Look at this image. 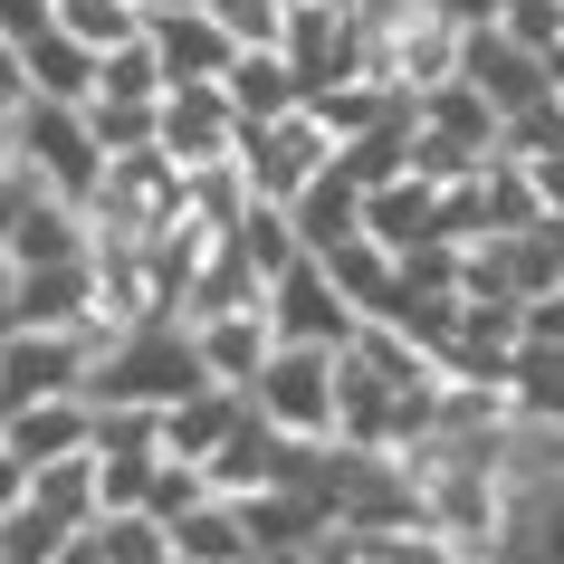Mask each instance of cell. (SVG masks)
Here are the masks:
<instances>
[{
	"mask_svg": "<svg viewBox=\"0 0 564 564\" xmlns=\"http://www.w3.org/2000/svg\"><path fill=\"white\" fill-rule=\"evenodd\" d=\"M202 392V355H192V335L163 316V326H124L87 373V402H134V412H173Z\"/></svg>",
	"mask_w": 564,
	"mask_h": 564,
	"instance_id": "obj_1",
	"label": "cell"
},
{
	"mask_svg": "<svg viewBox=\"0 0 564 564\" xmlns=\"http://www.w3.org/2000/svg\"><path fill=\"white\" fill-rule=\"evenodd\" d=\"M106 335L87 326H10L0 335V421L30 412V402H58V392H87Z\"/></svg>",
	"mask_w": 564,
	"mask_h": 564,
	"instance_id": "obj_2",
	"label": "cell"
},
{
	"mask_svg": "<svg viewBox=\"0 0 564 564\" xmlns=\"http://www.w3.org/2000/svg\"><path fill=\"white\" fill-rule=\"evenodd\" d=\"M249 412L288 441H335V345H278L249 383Z\"/></svg>",
	"mask_w": 564,
	"mask_h": 564,
	"instance_id": "obj_3",
	"label": "cell"
},
{
	"mask_svg": "<svg viewBox=\"0 0 564 564\" xmlns=\"http://www.w3.org/2000/svg\"><path fill=\"white\" fill-rule=\"evenodd\" d=\"M10 134H20V163H30V182H48V192H67V202H87L96 173H106L87 106H48V96H30V106L10 116Z\"/></svg>",
	"mask_w": 564,
	"mask_h": 564,
	"instance_id": "obj_4",
	"label": "cell"
},
{
	"mask_svg": "<svg viewBox=\"0 0 564 564\" xmlns=\"http://www.w3.org/2000/svg\"><path fill=\"white\" fill-rule=\"evenodd\" d=\"M278 58L306 77V96L335 87V77H364V10H345V0H288Z\"/></svg>",
	"mask_w": 564,
	"mask_h": 564,
	"instance_id": "obj_5",
	"label": "cell"
},
{
	"mask_svg": "<svg viewBox=\"0 0 564 564\" xmlns=\"http://www.w3.org/2000/svg\"><path fill=\"white\" fill-rule=\"evenodd\" d=\"M268 326H278V345H345V335L364 326L355 306H345V288L326 278V259H297L268 278Z\"/></svg>",
	"mask_w": 564,
	"mask_h": 564,
	"instance_id": "obj_6",
	"label": "cell"
},
{
	"mask_svg": "<svg viewBox=\"0 0 564 564\" xmlns=\"http://www.w3.org/2000/svg\"><path fill=\"white\" fill-rule=\"evenodd\" d=\"M239 163H249V192H259V202H297L306 182L335 163V144H326V124L297 106V116H278V124H249Z\"/></svg>",
	"mask_w": 564,
	"mask_h": 564,
	"instance_id": "obj_7",
	"label": "cell"
},
{
	"mask_svg": "<svg viewBox=\"0 0 564 564\" xmlns=\"http://www.w3.org/2000/svg\"><path fill=\"white\" fill-rule=\"evenodd\" d=\"M153 144L173 153L182 173H202V163H230V153L249 144V124H239V106L220 96V77H210V87H173V96H163Z\"/></svg>",
	"mask_w": 564,
	"mask_h": 564,
	"instance_id": "obj_8",
	"label": "cell"
},
{
	"mask_svg": "<svg viewBox=\"0 0 564 564\" xmlns=\"http://www.w3.org/2000/svg\"><path fill=\"white\" fill-rule=\"evenodd\" d=\"M459 77H469L498 116H517V106H535V96H555L545 58H535L517 30H498V20H469V30H459Z\"/></svg>",
	"mask_w": 564,
	"mask_h": 564,
	"instance_id": "obj_9",
	"label": "cell"
},
{
	"mask_svg": "<svg viewBox=\"0 0 564 564\" xmlns=\"http://www.w3.org/2000/svg\"><path fill=\"white\" fill-rule=\"evenodd\" d=\"M182 335H192V355H202V383H220V392H249V383H259V364L278 355V326H268V306L182 316Z\"/></svg>",
	"mask_w": 564,
	"mask_h": 564,
	"instance_id": "obj_10",
	"label": "cell"
},
{
	"mask_svg": "<svg viewBox=\"0 0 564 564\" xmlns=\"http://www.w3.org/2000/svg\"><path fill=\"white\" fill-rule=\"evenodd\" d=\"M0 441H10V459L20 469H48V459H77V449H96V402L87 392H58V402H30V412L0 421Z\"/></svg>",
	"mask_w": 564,
	"mask_h": 564,
	"instance_id": "obj_11",
	"label": "cell"
},
{
	"mask_svg": "<svg viewBox=\"0 0 564 564\" xmlns=\"http://www.w3.org/2000/svg\"><path fill=\"white\" fill-rule=\"evenodd\" d=\"M412 134L421 144H449V153H498V106L469 87V77H441V87H421L412 96Z\"/></svg>",
	"mask_w": 564,
	"mask_h": 564,
	"instance_id": "obj_12",
	"label": "cell"
},
{
	"mask_svg": "<svg viewBox=\"0 0 564 564\" xmlns=\"http://www.w3.org/2000/svg\"><path fill=\"white\" fill-rule=\"evenodd\" d=\"M153 58H163V77L173 87H210V77H230L239 39L220 30V10H173V20H153Z\"/></svg>",
	"mask_w": 564,
	"mask_h": 564,
	"instance_id": "obj_13",
	"label": "cell"
},
{
	"mask_svg": "<svg viewBox=\"0 0 564 564\" xmlns=\"http://www.w3.org/2000/svg\"><path fill=\"white\" fill-rule=\"evenodd\" d=\"M288 220H297V249H306V259H326V249H345V239L364 230V182L345 173V163H326V173L288 202Z\"/></svg>",
	"mask_w": 564,
	"mask_h": 564,
	"instance_id": "obj_14",
	"label": "cell"
},
{
	"mask_svg": "<svg viewBox=\"0 0 564 564\" xmlns=\"http://www.w3.org/2000/svg\"><path fill=\"white\" fill-rule=\"evenodd\" d=\"M163 535H173V564H259V545H249V517H239V498H192Z\"/></svg>",
	"mask_w": 564,
	"mask_h": 564,
	"instance_id": "obj_15",
	"label": "cell"
},
{
	"mask_svg": "<svg viewBox=\"0 0 564 564\" xmlns=\"http://www.w3.org/2000/svg\"><path fill=\"white\" fill-rule=\"evenodd\" d=\"M220 96L239 106V124H278V116H297V106H306V77L278 58V48H239L230 77H220Z\"/></svg>",
	"mask_w": 564,
	"mask_h": 564,
	"instance_id": "obj_16",
	"label": "cell"
},
{
	"mask_svg": "<svg viewBox=\"0 0 564 564\" xmlns=\"http://www.w3.org/2000/svg\"><path fill=\"white\" fill-rule=\"evenodd\" d=\"M364 239H383L392 259H402V249H421V239H441V192H431L421 173L383 182V192H364Z\"/></svg>",
	"mask_w": 564,
	"mask_h": 564,
	"instance_id": "obj_17",
	"label": "cell"
},
{
	"mask_svg": "<svg viewBox=\"0 0 564 564\" xmlns=\"http://www.w3.org/2000/svg\"><path fill=\"white\" fill-rule=\"evenodd\" d=\"M239 421H249V392L202 383L192 402H173V412H163V459H192V469H202V459H210L220 441H230Z\"/></svg>",
	"mask_w": 564,
	"mask_h": 564,
	"instance_id": "obj_18",
	"label": "cell"
},
{
	"mask_svg": "<svg viewBox=\"0 0 564 564\" xmlns=\"http://www.w3.org/2000/svg\"><path fill=\"white\" fill-rule=\"evenodd\" d=\"M402 106H412V96L373 87V77H335V87H316V96H306V116L326 124V144H335V153L355 144V134H373V124H392Z\"/></svg>",
	"mask_w": 564,
	"mask_h": 564,
	"instance_id": "obj_19",
	"label": "cell"
},
{
	"mask_svg": "<svg viewBox=\"0 0 564 564\" xmlns=\"http://www.w3.org/2000/svg\"><path fill=\"white\" fill-rule=\"evenodd\" d=\"M326 278L335 288H345V306H355V316H383L392 297H402V259H392L383 239H345V249H326Z\"/></svg>",
	"mask_w": 564,
	"mask_h": 564,
	"instance_id": "obj_20",
	"label": "cell"
},
{
	"mask_svg": "<svg viewBox=\"0 0 564 564\" xmlns=\"http://www.w3.org/2000/svg\"><path fill=\"white\" fill-rule=\"evenodd\" d=\"M30 507H39V517H58V527H96V517H106V488H96V449L30 469Z\"/></svg>",
	"mask_w": 564,
	"mask_h": 564,
	"instance_id": "obj_21",
	"label": "cell"
},
{
	"mask_svg": "<svg viewBox=\"0 0 564 564\" xmlns=\"http://www.w3.org/2000/svg\"><path fill=\"white\" fill-rule=\"evenodd\" d=\"M30 96H48V106H87V96H96V48H87V39H67V30L30 39Z\"/></svg>",
	"mask_w": 564,
	"mask_h": 564,
	"instance_id": "obj_22",
	"label": "cell"
},
{
	"mask_svg": "<svg viewBox=\"0 0 564 564\" xmlns=\"http://www.w3.org/2000/svg\"><path fill=\"white\" fill-rule=\"evenodd\" d=\"M335 163H345V173H355L364 192H383V182H402V173H412V106H402L392 124H373V134H355V144L335 153Z\"/></svg>",
	"mask_w": 564,
	"mask_h": 564,
	"instance_id": "obj_23",
	"label": "cell"
},
{
	"mask_svg": "<svg viewBox=\"0 0 564 564\" xmlns=\"http://www.w3.org/2000/svg\"><path fill=\"white\" fill-rule=\"evenodd\" d=\"M96 96L163 106V96H173V77H163V58H153V39H124V48H106V58H96Z\"/></svg>",
	"mask_w": 564,
	"mask_h": 564,
	"instance_id": "obj_24",
	"label": "cell"
},
{
	"mask_svg": "<svg viewBox=\"0 0 564 564\" xmlns=\"http://www.w3.org/2000/svg\"><path fill=\"white\" fill-rule=\"evenodd\" d=\"M58 30L87 39L96 58H106V48H124V39H144V10H134V0H58Z\"/></svg>",
	"mask_w": 564,
	"mask_h": 564,
	"instance_id": "obj_25",
	"label": "cell"
},
{
	"mask_svg": "<svg viewBox=\"0 0 564 564\" xmlns=\"http://www.w3.org/2000/svg\"><path fill=\"white\" fill-rule=\"evenodd\" d=\"M153 116H163V106H124V96H87L96 153H153Z\"/></svg>",
	"mask_w": 564,
	"mask_h": 564,
	"instance_id": "obj_26",
	"label": "cell"
},
{
	"mask_svg": "<svg viewBox=\"0 0 564 564\" xmlns=\"http://www.w3.org/2000/svg\"><path fill=\"white\" fill-rule=\"evenodd\" d=\"M67 535H77V527H58V517H39V507L20 498L10 517H0V555H10V564H48V555L67 545Z\"/></svg>",
	"mask_w": 564,
	"mask_h": 564,
	"instance_id": "obj_27",
	"label": "cell"
},
{
	"mask_svg": "<svg viewBox=\"0 0 564 564\" xmlns=\"http://www.w3.org/2000/svg\"><path fill=\"white\" fill-rule=\"evenodd\" d=\"M210 10H220V30L239 48H278L288 39V0H210Z\"/></svg>",
	"mask_w": 564,
	"mask_h": 564,
	"instance_id": "obj_28",
	"label": "cell"
},
{
	"mask_svg": "<svg viewBox=\"0 0 564 564\" xmlns=\"http://www.w3.org/2000/svg\"><path fill=\"white\" fill-rule=\"evenodd\" d=\"M58 30V0H0V39L10 48H30V39H48Z\"/></svg>",
	"mask_w": 564,
	"mask_h": 564,
	"instance_id": "obj_29",
	"label": "cell"
},
{
	"mask_svg": "<svg viewBox=\"0 0 564 564\" xmlns=\"http://www.w3.org/2000/svg\"><path fill=\"white\" fill-rule=\"evenodd\" d=\"M20 106H30V48L0 39V116H20Z\"/></svg>",
	"mask_w": 564,
	"mask_h": 564,
	"instance_id": "obj_30",
	"label": "cell"
},
{
	"mask_svg": "<svg viewBox=\"0 0 564 564\" xmlns=\"http://www.w3.org/2000/svg\"><path fill=\"white\" fill-rule=\"evenodd\" d=\"M48 564H106V535H96V527H77V535H67V545H58Z\"/></svg>",
	"mask_w": 564,
	"mask_h": 564,
	"instance_id": "obj_31",
	"label": "cell"
},
{
	"mask_svg": "<svg viewBox=\"0 0 564 564\" xmlns=\"http://www.w3.org/2000/svg\"><path fill=\"white\" fill-rule=\"evenodd\" d=\"M20 498H30V469H20V459H10V441H0V517H10Z\"/></svg>",
	"mask_w": 564,
	"mask_h": 564,
	"instance_id": "obj_32",
	"label": "cell"
},
{
	"mask_svg": "<svg viewBox=\"0 0 564 564\" xmlns=\"http://www.w3.org/2000/svg\"><path fill=\"white\" fill-rule=\"evenodd\" d=\"M10 316H20V268H10V249H0V335H10Z\"/></svg>",
	"mask_w": 564,
	"mask_h": 564,
	"instance_id": "obj_33",
	"label": "cell"
},
{
	"mask_svg": "<svg viewBox=\"0 0 564 564\" xmlns=\"http://www.w3.org/2000/svg\"><path fill=\"white\" fill-rule=\"evenodd\" d=\"M134 10H144V30H153V20H173V10H210V0H134Z\"/></svg>",
	"mask_w": 564,
	"mask_h": 564,
	"instance_id": "obj_34",
	"label": "cell"
},
{
	"mask_svg": "<svg viewBox=\"0 0 564 564\" xmlns=\"http://www.w3.org/2000/svg\"><path fill=\"white\" fill-rule=\"evenodd\" d=\"M545 249H555V288H564V220H545Z\"/></svg>",
	"mask_w": 564,
	"mask_h": 564,
	"instance_id": "obj_35",
	"label": "cell"
},
{
	"mask_svg": "<svg viewBox=\"0 0 564 564\" xmlns=\"http://www.w3.org/2000/svg\"><path fill=\"white\" fill-rule=\"evenodd\" d=\"M449 564H488V555H449Z\"/></svg>",
	"mask_w": 564,
	"mask_h": 564,
	"instance_id": "obj_36",
	"label": "cell"
},
{
	"mask_svg": "<svg viewBox=\"0 0 564 564\" xmlns=\"http://www.w3.org/2000/svg\"><path fill=\"white\" fill-rule=\"evenodd\" d=\"M555 106H564V96H555Z\"/></svg>",
	"mask_w": 564,
	"mask_h": 564,
	"instance_id": "obj_37",
	"label": "cell"
}]
</instances>
